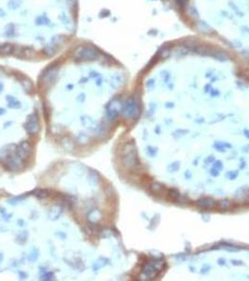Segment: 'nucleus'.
<instances>
[{
	"label": "nucleus",
	"mask_w": 249,
	"mask_h": 281,
	"mask_svg": "<svg viewBox=\"0 0 249 281\" xmlns=\"http://www.w3.org/2000/svg\"><path fill=\"white\" fill-rule=\"evenodd\" d=\"M122 162L124 166L129 170L135 169L139 165V158H138V152L136 146L132 142H128L124 146L123 149V157H122Z\"/></svg>",
	"instance_id": "obj_1"
},
{
	"label": "nucleus",
	"mask_w": 249,
	"mask_h": 281,
	"mask_svg": "<svg viewBox=\"0 0 249 281\" xmlns=\"http://www.w3.org/2000/svg\"><path fill=\"white\" fill-rule=\"evenodd\" d=\"M164 267H165V262L161 259H154L146 262L141 269V275L142 277H144L142 279L155 278Z\"/></svg>",
	"instance_id": "obj_2"
},
{
	"label": "nucleus",
	"mask_w": 249,
	"mask_h": 281,
	"mask_svg": "<svg viewBox=\"0 0 249 281\" xmlns=\"http://www.w3.org/2000/svg\"><path fill=\"white\" fill-rule=\"evenodd\" d=\"M25 129L29 134L38 133L39 129V117L36 114H32L29 115L28 120L25 124Z\"/></svg>",
	"instance_id": "obj_3"
},
{
	"label": "nucleus",
	"mask_w": 249,
	"mask_h": 281,
	"mask_svg": "<svg viewBox=\"0 0 249 281\" xmlns=\"http://www.w3.org/2000/svg\"><path fill=\"white\" fill-rule=\"evenodd\" d=\"M124 114L125 117L128 119L135 118L139 114V108H138V105L133 99H128V102L126 103Z\"/></svg>",
	"instance_id": "obj_4"
},
{
	"label": "nucleus",
	"mask_w": 249,
	"mask_h": 281,
	"mask_svg": "<svg viewBox=\"0 0 249 281\" xmlns=\"http://www.w3.org/2000/svg\"><path fill=\"white\" fill-rule=\"evenodd\" d=\"M122 110V103L120 100L114 99L111 102L107 109V114L110 119H114L119 115Z\"/></svg>",
	"instance_id": "obj_5"
},
{
	"label": "nucleus",
	"mask_w": 249,
	"mask_h": 281,
	"mask_svg": "<svg viewBox=\"0 0 249 281\" xmlns=\"http://www.w3.org/2000/svg\"><path fill=\"white\" fill-rule=\"evenodd\" d=\"M196 204H197L201 209H213L216 206L217 203H216V201L213 198L202 197L196 201Z\"/></svg>",
	"instance_id": "obj_6"
},
{
	"label": "nucleus",
	"mask_w": 249,
	"mask_h": 281,
	"mask_svg": "<svg viewBox=\"0 0 249 281\" xmlns=\"http://www.w3.org/2000/svg\"><path fill=\"white\" fill-rule=\"evenodd\" d=\"M30 149H31V147H30L28 142H24L20 144L17 146L15 154H16V156L19 158H21L22 160H26V158H27V157L29 155V152H30Z\"/></svg>",
	"instance_id": "obj_7"
},
{
	"label": "nucleus",
	"mask_w": 249,
	"mask_h": 281,
	"mask_svg": "<svg viewBox=\"0 0 249 281\" xmlns=\"http://www.w3.org/2000/svg\"><path fill=\"white\" fill-rule=\"evenodd\" d=\"M150 189L153 194L156 196H160L167 191L166 187L160 182H154L150 185Z\"/></svg>",
	"instance_id": "obj_8"
},
{
	"label": "nucleus",
	"mask_w": 249,
	"mask_h": 281,
	"mask_svg": "<svg viewBox=\"0 0 249 281\" xmlns=\"http://www.w3.org/2000/svg\"><path fill=\"white\" fill-rule=\"evenodd\" d=\"M234 197L238 200H248L249 199V187L248 185H243V187H240L235 191Z\"/></svg>",
	"instance_id": "obj_9"
},
{
	"label": "nucleus",
	"mask_w": 249,
	"mask_h": 281,
	"mask_svg": "<svg viewBox=\"0 0 249 281\" xmlns=\"http://www.w3.org/2000/svg\"><path fill=\"white\" fill-rule=\"evenodd\" d=\"M214 148L216 151L224 153V152H226L227 149H231L232 146L230 144L226 142H215L214 144Z\"/></svg>",
	"instance_id": "obj_10"
},
{
	"label": "nucleus",
	"mask_w": 249,
	"mask_h": 281,
	"mask_svg": "<svg viewBox=\"0 0 249 281\" xmlns=\"http://www.w3.org/2000/svg\"><path fill=\"white\" fill-rule=\"evenodd\" d=\"M168 196L169 198L173 201H179L182 198V194L176 188H171L168 190Z\"/></svg>",
	"instance_id": "obj_11"
},
{
	"label": "nucleus",
	"mask_w": 249,
	"mask_h": 281,
	"mask_svg": "<svg viewBox=\"0 0 249 281\" xmlns=\"http://www.w3.org/2000/svg\"><path fill=\"white\" fill-rule=\"evenodd\" d=\"M88 219L91 223H97L98 220L101 219V214L98 210H93L88 214Z\"/></svg>",
	"instance_id": "obj_12"
},
{
	"label": "nucleus",
	"mask_w": 249,
	"mask_h": 281,
	"mask_svg": "<svg viewBox=\"0 0 249 281\" xmlns=\"http://www.w3.org/2000/svg\"><path fill=\"white\" fill-rule=\"evenodd\" d=\"M180 166H181L180 161H173L171 164H169L168 167H167V170L169 173H173V172H176L179 171Z\"/></svg>",
	"instance_id": "obj_13"
},
{
	"label": "nucleus",
	"mask_w": 249,
	"mask_h": 281,
	"mask_svg": "<svg viewBox=\"0 0 249 281\" xmlns=\"http://www.w3.org/2000/svg\"><path fill=\"white\" fill-rule=\"evenodd\" d=\"M145 152H146V155L149 157H156V155H157L158 150H157V148L155 147V146L148 145V146L146 147V149H145Z\"/></svg>",
	"instance_id": "obj_14"
},
{
	"label": "nucleus",
	"mask_w": 249,
	"mask_h": 281,
	"mask_svg": "<svg viewBox=\"0 0 249 281\" xmlns=\"http://www.w3.org/2000/svg\"><path fill=\"white\" fill-rule=\"evenodd\" d=\"M189 133V130L187 129H176L174 132H172V136L174 138H181V137H184L187 134Z\"/></svg>",
	"instance_id": "obj_15"
},
{
	"label": "nucleus",
	"mask_w": 249,
	"mask_h": 281,
	"mask_svg": "<svg viewBox=\"0 0 249 281\" xmlns=\"http://www.w3.org/2000/svg\"><path fill=\"white\" fill-rule=\"evenodd\" d=\"M36 197H38L39 199H45L47 197H49V191L48 190H44V189H38L36 190Z\"/></svg>",
	"instance_id": "obj_16"
},
{
	"label": "nucleus",
	"mask_w": 249,
	"mask_h": 281,
	"mask_svg": "<svg viewBox=\"0 0 249 281\" xmlns=\"http://www.w3.org/2000/svg\"><path fill=\"white\" fill-rule=\"evenodd\" d=\"M61 212H62V211H61V209H60L59 207H54L52 209H51V211H50V216H51V218H52V219L57 218V217L61 215Z\"/></svg>",
	"instance_id": "obj_17"
},
{
	"label": "nucleus",
	"mask_w": 249,
	"mask_h": 281,
	"mask_svg": "<svg viewBox=\"0 0 249 281\" xmlns=\"http://www.w3.org/2000/svg\"><path fill=\"white\" fill-rule=\"evenodd\" d=\"M238 175H239V172L238 171H230V172H226V174H225V176L229 180H230V181L235 180L238 177Z\"/></svg>",
	"instance_id": "obj_18"
},
{
	"label": "nucleus",
	"mask_w": 249,
	"mask_h": 281,
	"mask_svg": "<svg viewBox=\"0 0 249 281\" xmlns=\"http://www.w3.org/2000/svg\"><path fill=\"white\" fill-rule=\"evenodd\" d=\"M230 201H229V200H227V199H224V200H221L220 201H219V207L221 208V209H223V210H227V209H229L230 207Z\"/></svg>",
	"instance_id": "obj_19"
},
{
	"label": "nucleus",
	"mask_w": 249,
	"mask_h": 281,
	"mask_svg": "<svg viewBox=\"0 0 249 281\" xmlns=\"http://www.w3.org/2000/svg\"><path fill=\"white\" fill-rule=\"evenodd\" d=\"M212 168L215 169V170H217L218 172H221L224 168L223 162H222L221 160H215L213 164H212Z\"/></svg>",
	"instance_id": "obj_20"
},
{
	"label": "nucleus",
	"mask_w": 249,
	"mask_h": 281,
	"mask_svg": "<svg viewBox=\"0 0 249 281\" xmlns=\"http://www.w3.org/2000/svg\"><path fill=\"white\" fill-rule=\"evenodd\" d=\"M215 161V156H209L208 157H206V158H205L204 163L206 164V165H210V164H213Z\"/></svg>",
	"instance_id": "obj_21"
},
{
	"label": "nucleus",
	"mask_w": 249,
	"mask_h": 281,
	"mask_svg": "<svg viewBox=\"0 0 249 281\" xmlns=\"http://www.w3.org/2000/svg\"><path fill=\"white\" fill-rule=\"evenodd\" d=\"M211 269V266L209 264H204L202 267H201V270H200V273L201 274H207Z\"/></svg>",
	"instance_id": "obj_22"
},
{
	"label": "nucleus",
	"mask_w": 249,
	"mask_h": 281,
	"mask_svg": "<svg viewBox=\"0 0 249 281\" xmlns=\"http://www.w3.org/2000/svg\"><path fill=\"white\" fill-rule=\"evenodd\" d=\"M231 264L234 265V266H243L245 265L243 261H240V259H231Z\"/></svg>",
	"instance_id": "obj_23"
},
{
	"label": "nucleus",
	"mask_w": 249,
	"mask_h": 281,
	"mask_svg": "<svg viewBox=\"0 0 249 281\" xmlns=\"http://www.w3.org/2000/svg\"><path fill=\"white\" fill-rule=\"evenodd\" d=\"M219 173H220V172H218L217 170H215V169H213V168H211V170H210V174H211L212 176L216 177V176L219 175Z\"/></svg>",
	"instance_id": "obj_24"
},
{
	"label": "nucleus",
	"mask_w": 249,
	"mask_h": 281,
	"mask_svg": "<svg viewBox=\"0 0 249 281\" xmlns=\"http://www.w3.org/2000/svg\"><path fill=\"white\" fill-rule=\"evenodd\" d=\"M245 165H246V161L243 160V158H242V160H240V163H239V168L240 169H245Z\"/></svg>",
	"instance_id": "obj_25"
},
{
	"label": "nucleus",
	"mask_w": 249,
	"mask_h": 281,
	"mask_svg": "<svg viewBox=\"0 0 249 281\" xmlns=\"http://www.w3.org/2000/svg\"><path fill=\"white\" fill-rule=\"evenodd\" d=\"M184 177L187 179H191L192 178V172L190 171H187L184 172Z\"/></svg>",
	"instance_id": "obj_26"
},
{
	"label": "nucleus",
	"mask_w": 249,
	"mask_h": 281,
	"mask_svg": "<svg viewBox=\"0 0 249 281\" xmlns=\"http://www.w3.org/2000/svg\"><path fill=\"white\" fill-rule=\"evenodd\" d=\"M225 262H226V261H225V259H223V258H220V259H217V264H219V265H224Z\"/></svg>",
	"instance_id": "obj_27"
},
{
	"label": "nucleus",
	"mask_w": 249,
	"mask_h": 281,
	"mask_svg": "<svg viewBox=\"0 0 249 281\" xmlns=\"http://www.w3.org/2000/svg\"><path fill=\"white\" fill-rule=\"evenodd\" d=\"M243 152H245V153H249V144L243 146Z\"/></svg>",
	"instance_id": "obj_28"
},
{
	"label": "nucleus",
	"mask_w": 249,
	"mask_h": 281,
	"mask_svg": "<svg viewBox=\"0 0 249 281\" xmlns=\"http://www.w3.org/2000/svg\"><path fill=\"white\" fill-rule=\"evenodd\" d=\"M243 135H245L247 139H249V129H245V130H243Z\"/></svg>",
	"instance_id": "obj_29"
}]
</instances>
